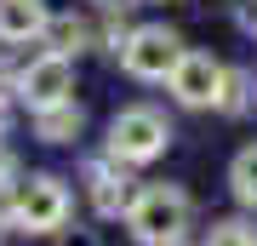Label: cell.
I'll use <instances>...</instances> for the list:
<instances>
[{"label": "cell", "instance_id": "cell-1", "mask_svg": "<svg viewBox=\"0 0 257 246\" xmlns=\"http://www.w3.org/2000/svg\"><path fill=\"white\" fill-rule=\"evenodd\" d=\"M126 223H132V235L149 240V246H172L189 229V195L172 189V183H155V189H143L138 201L126 206Z\"/></svg>", "mask_w": 257, "mask_h": 246}, {"label": "cell", "instance_id": "cell-10", "mask_svg": "<svg viewBox=\"0 0 257 246\" xmlns=\"http://www.w3.org/2000/svg\"><path fill=\"white\" fill-rule=\"evenodd\" d=\"M46 35H52V52H57V57H69V52H80V46L92 40V29L74 23V18H46Z\"/></svg>", "mask_w": 257, "mask_h": 246}, {"label": "cell", "instance_id": "cell-8", "mask_svg": "<svg viewBox=\"0 0 257 246\" xmlns=\"http://www.w3.org/2000/svg\"><path fill=\"white\" fill-rule=\"evenodd\" d=\"M92 206L103 212V218H114V212L126 206V178H120L114 166H97L92 172Z\"/></svg>", "mask_w": 257, "mask_h": 246}, {"label": "cell", "instance_id": "cell-9", "mask_svg": "<svg viewBox=\"0 0 257 246\" xmlns=\"http://www.w3.org/2000/svg\"><path fill=\"white\" fill-rule=\"evenodd\" d=\"M74 132H80V109H74V103H52V109H40V137H46V143H69Z\"/></svg>", "mask_w": 257, "mask_h": 246}, {"label": "cell", "instance_id": "cell-4", "mask_svg": "<svg viewBox=\"0 0 257 246\" xmlns=\"http://www.w3.org/2000/svg\"><path fill=\"white\" fill-rule=\"evenodd\" d=\"M223 63H211L206 52H183L172 69V92L177 103H189V109H206V103H223Z\"/></svg>", "mask_w": 257, "mask_h": 246}, {"label": "cell", "instance_id": "cell-16", "mask_svg": "<svg viewBox=\"0 0 257 246\" xmlns=\"http://www.w3.org/2000/svg\"><path fill=\"white\" fill-rule=\"evenodd\" d=\"M103 6H126V0H103Z\"/></svg>", "mask_w": 257, "mask_h": 246}, {"label": "cell", "instance_id": "cell-2", "mask_svg": "<svg viewBox=\"0 0 257 246\" xmlns=\"http://www.w3.org/2000/svg\"><path fill=\"white\" fill-rule=\"evenodd\" d=\"M166 137H172V126H166L155 109H126V115H114V126H109V149H114V160L143 166V160H155L166 149Z\"/></svg>", "mask_w": 257, "mask_h": 246}, {"label": "cell", "instance_id": "cell-13", "mask_svg": "<svg viewBox=\"0 0 257 246\" xmlns=\"http://www.w3.org/2000/svg\"><path fill=\"white\" fill-rule=\"evenodd\" d=\"M12 178V155H0V183H6Z\"/></svg>", "mask_w": 257, "mask_h": 246}, {"label": "cell", "instance_id": "cell-5", "mask_svg": "<svg viewBox=\"0 0 257 246\" xmlns=\"http://www.w3.org/2000/svg\"><path fill=\"white\" fill-rule=\"evenodd\" d=\"M120 57H126V69L138 74V80H166L183 52H177V35H172V29H138Z\"/></svg>", "mask_w": 257, "mask_h": 246}, {"label": "cell", "instance_id": "cell-12", "mask_svg": "<svg viewBox=\"0 0 257 246\" xmlns=\"http://www.w3.org/2000/svg\"><path fill=\"white\" fill-rule=\"evenodd\" d=\"M206 246H257V229H246V223H217Z\"/></svg>", "mask_w": 257, "mask_h": 246}, {"label": "cell", "instance_id": "cell-6", "mask_svg": "<svg viewBox=\"0 0 257 246\" xmlns=\"http://www.w3.org/2000/svg\"><path fill=\"white\" fill-rule=\"evenodd\" d=\"M69 86H74V74H69V57H40V63H29L18 74V92L35 109H52V103H69Z\"/></svg>", "mask_w": 257, "mask_h": 246}, {"label": "cell", "instance_id": "cell-15", "mask_svg": "<svg viewBox=\"0 0 257 246\" xmlns=\"http://www.w3.org/2000/svg\"><path fill=\"white\" fill-rule=\"evenodd\" d=\"M0 132H6V103H0Z\"/></svg>", "mask_w": 257, "mask_h": 246}, {"label": "cell", "instance_id": "cell-11", "mask_svg": "<svg viewBox=\"0 0 257 246\" xmlns=\"http://www.w3.org/2000/svg\"><path fill=\"white\" fill-rule=\"evenodd\" d=\"M234 195H240L246 206H257V143L234 155Z\"/></svg>", "mask_w": 257, "mask_h": 246}, {"label": "cell", "instance_id": "cell-14", "mask_svg": "<svg viewBox=\"0 0 257 246\" xmlns=\"http://www.w3.org/2000/svg\"><path fill=\"white\" fill-rule=\"evenodd\" d=\"M246 23H251V29H257V0H251V6H246Z\"/></svg>", "mask_w": 257, "mask_h": 246}, {"label": "cell", "instance_id": "cell-7", "mask_svg": "<svg viewBox=\"0 0 257 246\" xmlns=\"http://www.w3.org/2000/svg\"><path fill=\"white\" fill-rule=\"evenodd\" d=\"M46 29L40 0H0V40H29Z\"/></svg>", "mask_w": 257, "mask_h": 246}, {"label": "cell", "instance_id": "cell-3", "mask_svg": "<svg viewBox=\"0 0 257 246\" xmlns=\"http://www.w3.org/2000/svg\"><path fill=\"white\" fill-rule=\"evenodd\" d=\"M12 218H18L23 229H57L69 218V195H63V183L57 178H29L18 183V201H12Z\"/></svg>", "mask_w": 257, "mask_h": 246}]
</instances>
